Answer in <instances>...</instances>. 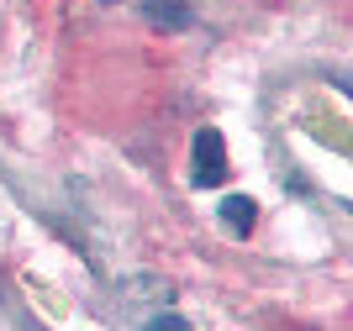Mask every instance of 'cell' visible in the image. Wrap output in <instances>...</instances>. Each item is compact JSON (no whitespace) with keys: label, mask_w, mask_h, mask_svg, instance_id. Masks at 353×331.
<instances>
[{"label":"cell","mask_w":353,"mask_h":331,"mask_svg":"<svg viewBox=\"0 0 353 331\" xmlns=\"http://www.w3.org/2000/svg\"><path fill=\"white\" fill-rule=\"evenodd\" d=\"M190 184L195 189H216L221 179H227V142H221V131L216 127H201L195 131V142H190Z\"/></svg>","instance_id":"obj_1"},{"label":"cell","mask_w":353,"mask_h":331,"mask_svg":"<svg viewBox=\"0 0 353 331\" xmlns=\"http://www.w3.org/2000/svg\"><path fill=\"white\" fill-rule=\"evenodd\" d=\"M143 331H190V321H185V316H174V310H163V316H153Z\"/></svg>","instance_id":"obj_4"},{"label":"cell","mask_w":353,"mask_h":331,"mask_svg":"<svg viewBox=\"0 0 353 331\" xmlns=\"http://www.w3.org/2000/svg\"><path fill=\"white\" fill-rule=\"evenodd\" d=\"M253 216H259V205H253L248 195H227V200H221V226L232 231V237H248Z\"/></svg>","instance_id":"obj_3"},{"label":"cell","mask_w":353,"mask_h":331,"mask_svg":"<svg viewBox=\"0 0 353 331\" xmlns=\"http://www.w3.org/2000/svg\"><path fill=\"white\" fill-rule=\"evenodd\" d=\"M0 289H6V284H0Z\"/></svg>","instance_id":"obj_5"},{"label":"cell","mask_w":353,"mask_h":331,"mask_svg":"<svg viewBox=\"0 0 353 331\" xmlns=\"http://www.w3.org/2000/svg\"><path fill=\"white\" fill-rule=\"evenodd\" d=\"M137 11H143V21H153L159 32H185V27L195 21L185 0H143Z\"/></svg>","instance_id":"obj_2"}]
</instances>
